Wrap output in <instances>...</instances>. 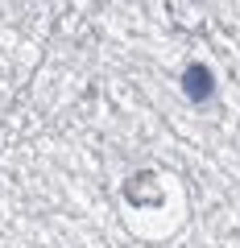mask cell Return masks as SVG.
Returning <instances> with one entry per match:
<instances>
[{
  "mask_svg": "<svg viewBox=\"0 0 240 248\" xmlns=\"http://www.w3.org/2000/svg\"><path fill=\"white\" fill-rule=\"evenodd\" d=\"M182 91H187L191 104H207V99H211V91H215V75H211V66H203V62H191L187 75H182Z\"/></svg>",
  "mask_w": 240,
  "mask_h": 248,
  "instance_id": "1",
  "label": "cell"
}]
</instances>
